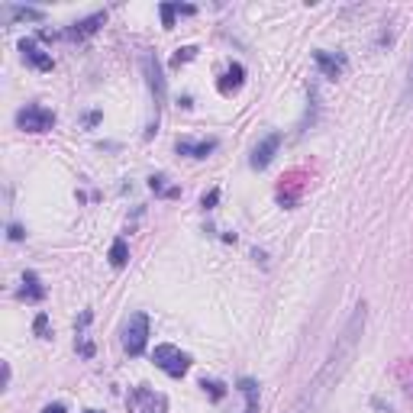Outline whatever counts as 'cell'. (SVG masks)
Listing matches in <instances>:
<instances>
[{
	"mask_svg": "<svg viewBox=\"0 0 413 413\" xmlns=\"http://www.w3.org/2000/svg\"><path fill=\"white\" fill-rule=\"evenodd\" d=\"M365 319H368V307H365V300H362V304L352 310V317L346 319L342 333L336 336L333 349H329L327 362L319 365V371L310 378V385L304 387V394L298 397V404H294L290 413H319V407L329 400L333 387L346 378L349 365H352V358H356L358 342H362V333H365Z\"/></svg>",
	"mask_w": 413,
	"mask_h": 413,
	"instance_id": "obj_1",
	"label": "cell"
},
{
	"mask_svg": "<svg viewBox=\"0 0 413 413\" xmlns=\"http://www.w3.org/2000/svg\"><path fill=\"white\" fill-rule=\"evenodd\" d=\"M152 362L159 365L168 378H184V375H188V368H191V356H188V352H181L178 346H171V342L155 346Z\"/></svg>",
	"mask_w": 413,
	"mask_h": 413,
	"instance_id": "obj_2",
	"label": "cell"
},
{
	"mask_svg": "<svg viewBox=\"0 0 413 413\" xmlns=\"http://www.w3.org/2000/svg\"><path fill=\"white\" fill-rule=\"evenodd\" d=\"M139 65H142L145 84H149V91H152V97H155V120H159V110L168 97V81H165V74H162V62L152 55V52H142Z\"/></svg>",
	"mask_w": 413,
	"mask_h": 413,
	"instance_id": "obj_3",
	"label": "cell"
},
{
	"mask_svg": "<svg viewBox=\"0 0 413 413\" xmlns=\"http://www.w3.org/2000/svg\"><path fill=\"white\" fill-rule=\"evenodd\" d=\"M55 126V113L43 103H26L16 110V130L23 132H49Z\"/></svg>",
	"mask_w": 413,
	"mask_h": 413,
	"instance_id": "obj_4",
	"label": "cell"
},
{
	"mask_svg": "<svg viewBox=\"0 0 413 413\" xmlns=\"http://www.w3.org/2000/svg\"><path fill=\"white\" fill-rule=\"evenodd\" d=\"M149 346V317L145 313H132L123 327V349L130 356H142Z\"/></svg>",
	"mask_w": 413,
	"mask_h": 413,
	"instance_id": "obj_5",
	"label": "cell"
},
{
	"mask_svg": "<svg viewBox=\"0 0 413 413\" xmlns=\"http://www.w3.org/2000/svg\"><path fill=\"white\" fill-rule=\"evenodd\" d=\"M126 404H130V413H165V397L149 387H132Z\"/></svg>",
	"mask_w": 413,
	"mask_h": 413,
	"instance_id": "obj_6",
	"label": "cell"
},
{
	"mask_svg": "<svg viewBox=\"0 0 413 413\" xmlns=\"http://www.w3.org/2000/svg\"><path fill=\"white\" fill-rule=\"evenodd\" d=\"M313 62H317V68L323 72V78H329V81L342 78V74H346V68H349V58L342 55V52H327V49L313 52Z\"/></svg>",
	"mask_w": 413,
	"mask_h": 413,
	"instance_id": "obj_7",
	"label": "cell"
},
{
	"mask_svg": "<svg viewBox=\"0 0 413 413\" xmlns=\"http://www.w3.org/2000/svg\"><path fill=\"white\" fill-rule=\"evenodd\" d=\"M107 23V10H97V13H91V16H84V20H78V23H72V26L62 33L65 39H72V43H81V39H87V36H94L97 29Z\"/></svg>",
	"mask_w": 413,
	"mask_h": 413,
	"instance_id": "obj_8",
	"label": "cell"
},
{
	"mask_svg": "<svg viewBox=\"0 0 413 413\" xmlns=\"http://www.w3.org/2000/svg\"><path fill=\"white\" fill-rule=\"evenodd\" d=\"M278 149H281V132H268V136H265L259 145H255V152H252V159H249V165H252L255 171L268 168L271 159L278 155Z\"/></svg>",
	"mask_w": 413,
	"mask_h": 413,
	"instance_id": "obj_9",
	"label": "cell"
},
{
	"mask_svg": "<svg viewBox=\"0 0 413 413\" xmlns=\"http://www.w3.org/2000/svg\"><path fill=\"white\" fill-rule=\"evenodd\" d=\"M20 52H23V62H29V65L39 68V72H52V68H55V58H52L36 39H20Z\"/></svg>",
	"mask_w": 413,
	"mask_h": 413,
	"instance_id": "obj_10",
	"label": "cell"
},
{
	"mask_svg": "<svg viewBox=\"0 0 413 413\" xmlns=\"http://www.w3.org/2000/svg\"><path fill=\"white\" fill-rule=\"evenodd\" d=\"M217 139H200V142H191V139H178V155H188V159H207V155L217 149Z\"/></svg>",
	"mask_w": 413,
	"mask_h": 413,
	"instance_id": "obj_11",
	"label": "cell"
},
{
	"mask_svg": "<svg viewBox=\"0 0 413 413\" xmlns=\"http://www.w3.org/2000/svg\"><path fill=\"white\" fill-rule=\"evenodd\" d=\"M20 298L29 300V304H39V300H45V288H43V278L36 275V271H26L23 275V288H20Z\"/></svg>",
	"mask_w": 413,
	"mask_h": 413,
	"instance_id": "obj_12",
	"label": "cell"
},
{
	"mask_svg": "<svg viewBox=\"0 0 413 413\" xmlns=\"http://www.w3.org/2000/svg\"><path fill=\"white\" fill-rule=\"evenodd\" d=\"M242 81H246V68L239 65V62H232L230 68H226V74L220 78V94H232V91H239Z\"/></svg>",
	"mask_w": 413,
	"mask_h": 413,
	"instance_id": "obj_13",
	"label": "cell"
},
{
	"mask_svg": "<svg viewBox=\"0 0 413 413\" xmlns=\"http://www.w3.org/2000/svg\"><path fill=\"white\" fill-rule=\"evenodd\" d=\"M239 391L246 394V413H259V385H255L252 378H242Z\"/></svg>",
	"mask_w": 413,
	"mask_h": 413,
	"instance_id": "obj_14",
	"label": "cell"
},
{
	"mask_svg": "<svg viewBox=\"0 0 413 413\" xmlns=\"http://www.w3.org/2000/svg\"><path fill=\"white\" fill-rule=\"evenodd\" d=\"M178 13H184V16H191V13H197L194 7H188V4H162V23H165V29H171L174 26V16Z\"/></svg>",
	"mask_w": 413,
	"mask_h": 413,
	"instance_id": "obj_15",
	"label": "cell"
},
{
	"mask_svg": "<svg viewBox=\"0 0 413 413\" xmlns=\"http://www.w3.org/2000/svg\"><path fill=\"white\" fill-rule=\"evenodd\" d=\"M126 261H130V246H126V239H113V246H110V265H113V268H126Z\"/></svg>",
	"mask_w": 413,
	"mask_h": 413,
	"instance_id": "obj_16",
	"label": "cell"
},
{
	"mask_svg": "<svg viewBox=\"0 0 413 413\" xmlns=\"http://www.w3.org/2000/svg\"><path fill=\"white\" fill-rule=\"evenodd\" d=\"M43 10L39 7H13V4H10L7 7V20L13 23V20H43Z\"/></svg>",
	"mask_w": 413,
	"mask_h": 413,
	"instance_id": "obj_17",
	"label": "cell"
},
{
	"mask_svg": "<svg viewBox=\"0 0 413 413\" xmlns=\"http://www.w3.org/2000/svg\"><path fill=\"white\" fill-rule=\"evenodd\" d=\"M149 188L162 197H178V188H165V174H152V178H149Z\"/></svg>",
	"mask_w": 413,
	"mask_h": 413,
	"instance_id": "obj_18",
	"label": "cell"
},
{
	"mask_svg": "<svg viewBox=\"0 0 413 413\" xmlns=\"http://www.w3.org/2000/svg\"><path fill=\"white\" fill-rule=\"evenodd\" d=\"M194 55H197L194 45H184V49H178V52H174V58H171V68H181L184 62H191Z\"/></svg>",
	"mask_w": 413,
	"mask_h": 413,
	"instance_id": "obj_19",
	"label": "cell"
},
{
	"mask_svg": "<svg viewBox=\"0 0 413 413\" xmlns=\"http://www.w3.org/2000/svg\"><path fill=\"white\" fill-rule=\"evenodd\" d=\"M200 387H203V391H207V394H210L213 400H223V397H226V387L220 385V381H207V378H203V381H200Z\"/></svg>",
	"mask_w": 413,
	"mask_h": 413,
	"instance_id": "obj_20",
	"label": "cell"
},
{
	"mask_svg": "<svg viewBox=\"0 0 413 413\" xmlns=\"http://www.w3.org/2000/svg\"><path fill=\"white\" fill-rule=\"evenodd\" d=\"M33 329H36V336L39 339H49V317L45 313H36V319H33Z\"/></svg>",
	"mask_w": 413,
	"mask_h": 413,
	"instance_id": "obj_21",
	"label": "cell"
},
{
	"mask_svg": "<svg viewBox=\"0 0 413 413\" xmlns=\"http://www.w3.org/2000/svg\"><path fill=\"white\" fill-rule=\"evenodd\" d=\"M78 349H81V356H87V358L94 356V346H91V339L84 333H78Z\"/></svg>",
	"mask_w": 413,
	"mask_h": 413,
	"instance_id": "obj_22",
	"label": "cell"
},
{
	"mask_svg": "<svg viewBox=\"0 0 413 413\" xmlns=\"http://www.w3.org/2000/svg\"><path fill=\"white\" fill-rule=\"evenodd\" d=\"M217 200H220V191L213 188L210 194H203V200H200V203H203V210H213V207H217Z\"/></svg>",
	"mask_w": 413,
	"mask_h": 413,
	"instance_id": "obj_23",
	"label": "cell"
},
{
	"mask_svg": "<svg viewBox=\"0 0 413 413\" xmlns=\"http://www.w3.org/2000/svg\"><path fill=\"white\" fill-rule=\"evenodd\" d=\"M410 97H413V62H410V74H407V87H404V97L400 101L410 103Z\"/></svg>",
	"mask_w": 413,
	"mask_h": 413,
	"instance_id": "obj_24",
	"label": "cell"
},
{
	"mask_svg": "<svg viewBox=\"0 0 413 413\" xmlns=\"http://www.w3.org/2000/svg\"><path fill=\"white\" fill-rule=\"evenodd\" d=\"M7 236H10V239H13V242L26 239V232H23V226H16V223H10V226H7Z\"/></svg>",
	"mask_w": 413,
	"mask_h": 413,
	"instance_id": "obj_25",
	"label": "cell"
},
{
	"mask_svg": "<svg viewBox=\"0 0 413 413\" xmlns=\"http://www.w3.org/2000/svg\"><path fill=\"white\" fill-rule=\"evenodd\" d=\"M43 413H65V404H49Z\"/></svg>",
	"mask_w": 413,
	"mask_h": 413,
	"instance_id": "obj_26",
	"label": "cell"
},
{
	"mask_svg": "<svg viewBox=\"0 0 413 413\" xmlns=\"http://www.w3.org/2000/svg\"><path fill=\"white\" fill-rule=\"evenodd\" d=\"M84 413H101V410H84Z\"/></svg>",
	"mask_w": 413,
	"mask_h": 413,
	"instance_id": "obj_27",
	"label": "cell"
}]
</instances>
